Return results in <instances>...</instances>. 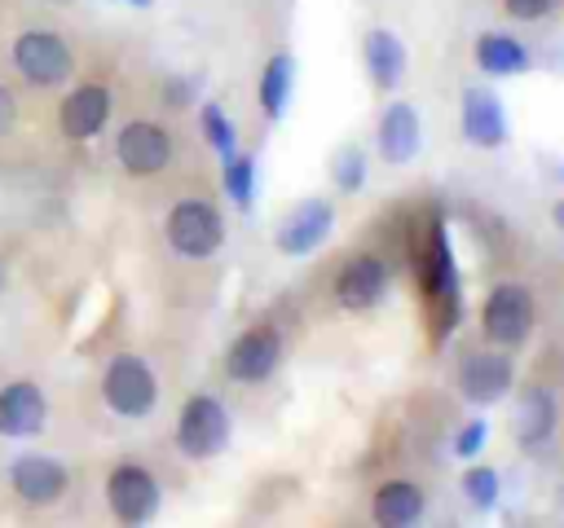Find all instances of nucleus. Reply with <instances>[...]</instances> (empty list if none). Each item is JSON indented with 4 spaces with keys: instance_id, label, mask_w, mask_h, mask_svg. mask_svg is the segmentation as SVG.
<instances>
[{
    "instance_id": "423d86ee",
    "label": "nucleus",
    "mask_w": 564,
    "mask_h": 528,
    "mask_svg": "<svg viewBox=\"0 0 564 528\" xmlns=\"http://www.w3.org/2000/svg\"><path fill=\"white\" fill-rule=\"evenodd\" d=\"M106 502H110V515L123 524V528H141L154 519L159 510V480L150 466L141 462H119L106 480Z\"/></svg>"
},
{
    "instance_id": "1a4fd4ad",
    "label": "nucleus",
    "mask_w": 564,
    "mask_h": 528,
    "mask_svg": "<svg viewBox=\"0 0 564 528\" xmlns=\"http://www.w3.org/2000/svg\"><path fill=\"white\" fill-rule=\"evenodd\" d=\"M278 361H282V334L273 326H251L229 343L225 374L234 383H260V378H269L278 370Z\"/></svg>"
},
{
    "instance_id": "9b49d317",
    "label": "nucleus",
    "mask_w": 564,
    "mask_h": 528,
    "mask_svg": "<svg viewBox=\"0 0 564 528\" xmlns=\"http://www.w3.org/2000/svg\"><path fill=\"white\" fill-rule=\"evenodd\" d=\"M388 282H392L388 277V264L379 255L361 251V255H352V260L339 264V273H335V299L348 312H366V308H375L388 295Z\"/></svg>"
},
{
    "instance_id": "ddd939ff",
    "label": "nucleus",
    "mask_w": 564,
    "mask_h": 528,
    "mask_svg": "<svg viewBox=\"0 0 564 528\" xmlns=\"http://www.w3.org/2000/svg\"><path fill=\"white\" fill-rule=\"evenodd\" d=\"M44 422H48V400L31 378L0 387V436L26 440V436H40Z\"/></svg>"
},
{
    "instance_id": "a878e982",
    "label": "nucleus",
    "mask_w": 564,
    "mask_h": 528,
    "mask_svg": "<svg viewBox=\"0 0 564 528\" xmlns=\"http://www.w3.org/2000/svg\"><path fill=\"white\" fill-rule=\"evenodd\" d=\"M485 436H489V422H485V418H467V422L458 427V436H454V453H458V458H476L480 444H485Z\"/></svg>"
},
{
    "instance_id": "c85d7f7f",
    "label": "nucleus",
    "mask_w": 564,
    "mask_h": 528,
    "mask_svg": "<svg viewBox=\"0 0 564 528\" xmlns=\"http://www.w3.org/2000/svg\"><path fill=\"white\" fill-rule=\"evenodd\" d=\"M123 4H132V9H150V0H123Z\"/></svg>"
},
{
    "instance_id": "2eb2a0df",
    "label": "nucleus",
    "mask_w": 564,
    "mask_h": 528,
    "mask_svg": "<svg viewBox=\"0 0 564 528\" xmlns=\"http://www.w3.org/2000/svg\"><path fill=\"white\" fill-rule=\"evenodd\" d=\"M463 136L476 150H498L507 141V110L494 88H467L463 92Z\"/></svg>"
},
{
    "instance_id": "a211bd4d",
    "label": "nucleus",
    "mask_w": 564,
    "mask_h": 528,
    "mask_svg": "<svg viewBox=\"0 0 564 528\" xmlns=\"http://www.w3.org/2000/svg\"><path fill=\"white\" fill-rule=\"evenodd\" d=\"M361 57H366L370 84H375L379 92H388V88L401 84V75H405V44H401L397 31H388V26H370L366 40H361Z\"/></svg>"
},
{
    "instance_id": "f257e3e1",
    "label": "nucleus",
    "mask_w": 564,
    "mask_h": 528,
    "mask_svg": "<svg viewBox=\"0 0 564 528\" xmlns=\"http://www.w3.org/2000/svg\"><path fill=\"white\" fill-rule=\"evenodd\" d=\"M101 400L119 418H145V414H154V405H159V378H154L150 361L137 356V352H119L106 365V374H101Z\"/></svg>"
},
{
    "instance_id": "c756f323",
    "label": "nucleus",
    "mask_w": 564,
    "mask_h": 528,
    "mask_svg": "<svg viewBox=\"0 0 564 528\" xmlns=\"http://www.w3.org/2000/svg\"><path fill=\"white\" fill-rule=\"evenodd\" d=\"M0 290H4V268H0Z\"/></svg>"
},
{
    "instance_id": "cd10ccee",
    "label": "nucleus",
    "mask_w": 564,
    "mask_h": 528,
    "mask_svg": "<svg viewBox=\"0 0 564 528\" xmlns=\"http://www.w3.org/2000/svg\"><path fill=\"white\" fill-rule=\"evenodd\" d=\"M13 123H18V97L0 84V136H9V132H13Z\"/></svg>"
},
{
    "instance_id": "f3484780",
    "label": "nucleus",
    "mask_w": 564,
    "mask_h": 528,
    "mask_svg": "<svg viewBox=\"0 0 564 528\" xmlns=\"http://www.w3.org/2000/svg\"><path fill=\"white\" fill-rule=\"evenodd\" d=\"M555 422H560V409H555V396L551 387L542 383H529L516 400V414H511V427H516V440L524 449H542L551 436H555Z\"/></svg>"
},
{
    "instance_id": "bb28decb",
    "label": "nucleus",
    "mask_w": 564,
    "mask_h": 528,
    "mask_svg": "<svg viewBox=\"0 0 564 528\" xmlns=\"http://www.w3.org/2000/svg\"><path fill=\"white\" fill-rule=\"evenodd\" d=\"M555 4H560V0H502L507 18H516V22H538V18H546Z\"/></svg>"
},
{
    "instance_id": "0eeeda50",
    "label": "nucleus",
    "mask_w": 564,
    "mask_h": 528,
    "mask_svg": "<svg viewBox=\"0 0 564 528\" xmlns=\"http://www.w3.org/2000/svg\"><path fill=\"white\" fill-rule=\"evenodd\" d=\"M115 158L132 176H154L172 163V136H167V128H159L150 119H132L115 136Z\"/></svg>"
},
{
    "instance_id": "20e7f679",
    "label": "nucleus",
    "mask_w": 564,
    "mask_h": 528,
    "mask_svg": "<svg viewBox=\"0 0 564 528\" xmlns=\"http://www.w3.org/2000/svg\"><path fill=\"white\" fill-rule=\"evenodd\" d=\"M13 66L35 88H57L75 70V53L57 31H22L13 40Z\"/></svg>"
},
{
    "instance_id": "6e6552de",
    "label": "nucleus",
    "mask_w": 564,
    "mask_h": 528,
    "mask_svg": "<svg viewBox=\"0 0 564 528\" xmlns=\"http://www.w3.org/2000/svg\"><path fill=\"white\" fill-rule=\"evenodd\" d=\"M330 229H335V207L326 198H300L282 216L273 242H278L282 255H308V251H317L330 238Z\"/></svg>"
},
{
    "instance_id": "9d476101",
    "label": "nucleus",
    "mask_w": 564,
    "mask_h": 528,
    "mask_svg": "<svg viewBox=\"0 0 564 528\" xmlns=\"http://www.w3.org/2000/svg\"><path fill=\"white\" fill-rule=\"evenodd\" d=\"M9 484L26 506H53V502H62L70 471L48 453H18L9 462Z\"/></svg>"
},
{
    "instance_id": "aec40b11",
    "label": "nucleus",
    "mask_w": 564,
    "mask_h": 528,
    "mask_svg": "<svg viewBox=\"0 0 564 528\" xmlns=\"http://www.w3.org/2000/svg\"><path fill=\"white\" fill-rule=\"evenodd\" d=\"M476 66H480L485 75L502 79V75L529 70V66H533V53H529L516 35H507V31H485V35L476 40Z\"/></svg>"
},
{
    "instance_id": "f8f14e48",
    "label": "nucleus",
    "mask_w": 564,
    "mask_h": 528,
    "mask_svg": "<svg viewBox=\"0 0 564 528\" xmlns=\"http://www.w3.org/2000/svg\"><path fill=\"white\" fill-rule=\"evenodd\" d=\"M110 110H115V97H110L106 84H79V88H70V92L62 97V106H57L62 136H70V141H93V136L106 128Z\"/></svg>"
},
{
    "instance_id": "f03ea898",
    "label": "nucleus",
    "mask_w": 564,
    "mask_h": 528,
    "mask_svg": "<svg viewBox=\"0 0 564 528\" xmlns=\"http://www.w3.org/2000/svg\"><path fill=\"white\" fill-rule=\"evenodd\" d=\"M167 246L185 260H212L225 242V216L203 198H181L163 220Z\"/></svg>"
},
{
    "instance_id": "dca6fc26",
    "label": "nucleus",
    "mask_w": 564,
    "mask_h": 528,
    "mask_svg": "<svg viewBox=\"0 0 564 528\" xmlns=\"http://www.w3.org/2000/svg\"><path fill=\"white\" fill-rule=\"evenodd\" d=\"M423 145V123H419V110L410 101H392L383 106L379 114V154L383 163L392 167H405Z\"/></svg>"
},
{
    "instance_id": "393cba45",
    "label": "nucleus",
    "mask_w": 564,
    "mask_h": 528,
    "mask_svg": "<svg viewBox=\"0 0 564 528\" xmlns=\"http://www.w3.org/2000/svg\"><path fill=\"white\" fill-rule=\"evenodd\" d=\"M330 176H335V185L344 194H357L366 185V154L357 145H339L335 158H330Z\"/></svg>"
},
{
    "instance_id": "412c9836",
    "label": "nucleus",
    "mask_w": 564,
    "mask_h": 528,
    "mask_svg": "<svg viewBox=\"0 0 564 528\" xmlns=\"http://www.w3.org/2000/svg\"><path fill=\"white\" fill-rule=\"evenodd\" d=\"M291 84H295V62H291V53H273L269 62H264V70H260V110H264V119H282L286 114V106H291Z\"/></svg>"
},
{
    "instance_id": "b1692460",
    "label": "nucleus",
    "mask_w": 564,
    "mask_h": 528,
    "mask_svg": "<svg viewBox=\"0 0 564 528\" xmlns=\"http://www.w3.org/2000/svg\"><path fill=\"white\" fill-rule=\"evenodd\" d=\"M198 119H203V136H207V145L220 154V163H225L229 154H238V150H234V141H238V136H234V123L225 119V110H220L216 101H207V106L198 110Z\"/></svg>"
},
{
    "instance_id": "5701e85b",
    "label": "nucleus",
    "mask_w": 564,
    "mask_h": 528,
    "mask_svg": "<svg viewBox=\"0 0 564 528\" xmlns=\"http://www.w3.org/2000/svg\"><path fill=\"white\" fill-rule=\"evenodd\" d=\"M463 493H467L471 506L494 510V506H498V493H502V480H498L494 466H467V471H463Z\"/></svg>"
},
{
    "instance_id": "4be33fe9",
    "label": "nucleus",
    "mask_w": 564,
    "mask_h": 528,
    "mask_svg": "<svg viewBox=\"0 0 564 528\" xmlns=\"http://www.w3.org/2000/svg\"><path fill=\"white\" fill-rule=\"evenodd\" d=\"M225 194L238 207H251V198H256V158L251 154H229L225 158Z\"/></svg>"
},
{
    "instance_id": "6ab92c4d",
    "label": "nucleus",
    "mask_w": 564,
    "mask_h": 528,
    "mask_svg": "<svg viewBox=\"0 0 564 528\" xmlns=\"http://www.w3.org/2000/svg\"><path fill=\"white\" fill-rule=\"evenodd\" d=\"M423 506H427V497H423V488L410 484V480H388V484H379L375 497H370V515H375L379 528H410V524L423 515Z\"/></svg>"
},
{
    "instance_id": "7ed1b4c3",
    "label": "nucleus",
    "mask_w": 564,
    "mask_h": 528,
    "mask_svg": "<svg viewBox=\"0 0 564 528\" xmlns=\"http://www.w3.org/2000/svg\"><path fill=\"white\" fill-rule=\"evenodd\" d=\"M533 321H538V304L533 295L520 286V282H502L485 295V308H480V330L489 343L498 348H516L533 334Z\"/></svg>"
},
{
    "instance_id": "39448f33",
    "label": "nucleus",
    "mask_w": 564,
    "mask_h": 528,
    "mask_svg": "<svg viewBox=\"0 0 564 528\" xmlns=\"http://www.w3.org/2000/svg\"><path fill=\"white\" fill-rule=\"evenodd\" d=\"M229 444V409L216 396H189L176 418V449L194 462L220 453Z\"/></svg>"
},
{
    "instance_id": "4468645a",
    "label": "nucleus",
    "mask_w": 564,
    "mask_h": 528,
    "mask_svg": "<svg viewBox=\"0 0 564 528\" xmlns=\"http://www.w3.org/2000/svg\"><path fill=\"white\" fill-rule=\"evenodd\" d=\"M511 378H516V365H511L507 352H471V356L463 361V370H458V387H463V396H467L471 405H494V400H502L507 387H511Z\"/></svg>"
}]
</instances>
